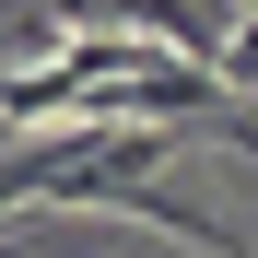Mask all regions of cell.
<instances>
[{"mask_svg":"<svg viewBox=\"0 0 258 258\" xmlns=\"http://www.w3.org/2000/svg\"><path fill=\"white\" fill-rule=\"evenodd\" d=\"M35 12H47L59 35H106V24H94V0H35Z\"/></svg>","mask_w":258,"mask_h":258,"instance_id":"6da1fadb","label":"cell"},{"mask_svg":"<svg viewBox=\"0 0 258 258\" xmlns=\"http://www.w3.org/2000/svg\"><path fill=\"white\" fill-rule=\"evenodd\" d=\"M200 12H211V0H200Z\"/></svg>","mask_w":258,"mask_h":258,"instance_id":"7a4b0ae2","label":"cell"}]
</instances>
